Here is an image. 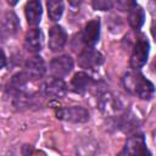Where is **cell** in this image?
Instances as JSON below:
<instances>
[{"mask_svg":"<svg viewBox=\"0 0 156 156\" xmlns=\"http://www.w3.org/2000/svg\"><path fill=\"white\" fill-rule=\"evenodd\" d=\"M67 41V33L61 26H52L49 30V49L51 51H60Z\"/></svg>","mask_w":156,"mask_h":156,"instance_id":"cell-10","label":"cell"},{"mask_svg":"<svg viewBox=\"0 0 156 156\" xmlns=\"http://www.w3.org/2000/svg\"><path fill=\"white\" fill-rule=\"evenodd\" d=\"M151 68H152V71H154V72H156V57H155V60L152 61V65H151Z\"/></svg>","mask_w":156,"mask_h":156,"instance_id":"cell-24","label":"cell"},{"mask_svg":"<svg viewBox=\"0 0 156 156\" xmlns=\"http://www.w3.org/2000/svg\"><path fill=\"white\" fill-rule=\"evenodd\" d=\"M46 7H48L49 18L51 21H58L62 17V13L65 10L63 0H48Z\"/></svg>","mask_w":156,"mask_h":156,"instance_id":"cell-17","label":"cell"},{"mask_svg":"<svg viewBox=\"0 0 156 156\" xmlns=\"http://www.w3.org/2000/svg\"><path fill=\"white\" fill-rule=\"evenodd\" d=\"M41 13H43V9L39 0H29L26 4L24 15H26L27 23L29 26H33V27L38 26L41 20Z\"/></svg>","mask_w":156,"mask_h":156,"instance_id":"cell-12","label":"cell"},{"mask_svg":"<svg viewBox=\"0 0 156 156\" xmlns=\"http://www.w3.org/2000/svg\"><path fill=\"white\" fill-rule=\"evenodd\" d=\"M116 6L119 11L129 12L133 7L136 6V1L135 0H116Z\"/></svg>","mask_w":156,"mask_h":156,"instance_id":"cell-20","label":"cell"},{"mask_svg":"<svg viewBox=\"0 0 156 156\" xmlns=\"http://www.w3.org/2000/svg\"><path fill=\"white\" fill-rule=\"evenodd\" d=\"M24 72L29 76L30 79H39L41 78L46 72V65L45 61L40 56H33L30 57L24 66Z\"/></svg>","mask_w":156,"mask_h":156,"instance_id":"cell-11","label":"cell"},{"mask_svg":"<svg viewBox=\"0 0 156 156\" xmlns=\"http://www.w3.org/2000/svg\"><path fill=\"white\" fill-rule=\"evenodd\" d=\"M116 0H93L91 1V6L94 10H99V11H108L113 7Z\"/></svg>","mask_w":156,"mask_h":156,"instance_id":"cell-19","label":"cell"},{"mask_svg":"<svg viewBox=\"0 0 156 156\" xmlns=\"http://www.w3.org/2000/svg\"><path fill=\"white\" fill-rule=\"evenodd\" d=\"M7 1V4L10 5V6H15L17 2H18V0H6Z\"/></svg>","mask_w":156,"mask_h":156,"instance_id":"cell-23","label":"cell"},{"mask_svg":"<svg viewBox=\"0 0 156 156\" xmlns=\"http://www.w3.org/2000/svg\"><path fill=\"white\" fill-rule=\"evenodd\" d=\"M49 68L54 77H65L72 71L73 60L69 55H60L51 60Z\"/></svg>","mask_w":156,"mask_h":156,"instance_id":"cell-7","label":"cell"},{"mask_svg":"<svg viewBox=\"0 0 156 156\" xmlns=\"http://www.w3.org/2000/svg\"><path fill=\"white\" fill-rule=\"evenodd\" d=\"M151 34H152V38H154V40L156 41V21L152 23V26H151Z\"/></svg>","mask_w":156,"mask_h":156,"instance_id":"cell-21","label":"cell"},{"mask_svg":"<svg viewBox=\"0 0 156 156\" xmlns=\"http://www.w3.org/2000/svg\"><path fill=\"white\" fill-rule=\"evenodd\" d=\"M68 2H69L72 6L77 7V6H79V5L83 2V0H68Z\"/></svg>","mask_w":156,"mask_h":156,"instance_id":"cell-22","label":"cell"},{"mask_svg":"<svg viewBox=\"0 0 156 156\" xmlns=\"http://www.w3.org/2000/svg\"><path fill=\"white\" fill-rule=\"evenodd\" d=\"M56 117L72 123H85L89 121V112L82 106L61 107L56 111Z\"/></svg>","mask_w":156,"mask_h":156,"instance_id":"cell-4","label":"cell"},{"mask_svg":"<svg viewBox=\"0 0 156 156\" xmlns=\"http://www.w3.org/2000/svg\"><path fill=\"white\" fill-rule=\"evenodd\" d=\"M121 154L122 155H133V156L149 154L144 135L143 134H134V135L129 136L128 140L126 141V145H124Z\"/></svg>","mask_w":156,"mask_h":156,"instance_id":"cell-6","label":"cell"},{"mask_svg":"<svg viewBox=\"0 0 156 156\" xmlns=\"http://www.w3.org/2000/svg\"><path fill=\"white\" fill-rule=\"evenodd\" d=\"M154 5H155V7H156V0H154Z\"/></svg>","mask_w":156,"mask_h":156,"instance_id":"cell-25","label":"cell"},{"mask_svg":"<svg viewBox=\"0 0 156 156\" xmlns=\"http://www.w3.org/2000/svg\"><path fill=\"white\" fill-rule=\"evenodd\" d=\"M122 83L128 93L134 94L143 100H150L155 94L154 84L139 73L138 69L127 72L122 78Z\"/></svg>","mask_w":156,"mask_h":156,"instance_id":"cell-1","label":"cell"},{"mask_svg":"<svg viewBox=\"0 0 156 156\" xmlns=\"http://www.w3.org/2000/svg\"><path fill=\"white\" fill-rule=\"evenodd\" d=\"M93 84H94L93 78L85 72L76 73L71 80V88L73 89V91H76L78 94H84L85 91H88L91 88Z\"/></svg>","mask_w":156,"mask_h":156,"instance_id":"cell-14","label":"cell"},{"mask_svg":"<svg viewBox=\"0 0 156 156\" xmlns=\"http://www.w3.org/2000/svg\"><path fill=\"white\" fill-rule=\"evenodd\" d=\"M43 35L39 28H32L26 33L24 37V49L29 52H38L41 50Z\"/></svg>","mask_w":156,"mask_h":156,"instance_id":"cell-13","label":"cell"},{"mask_svg":"<svg viewBox=\"0 0 156 156\" xmlns=\"http://www.w3.org/2000/svg\"><path fill=\"white\" fill-rule=\"evenodd\" d=\"M41 91L50 98H63L67 93V85L60 77H51L43 83Z\"/></svg>","mask_w":156,"mask_h":156,"instance_id":"cell-8","label":"cell"},{"mask_svg":"<svg viewBox=\"0 0 156 156\" xmlns=\"http://www.w3.org/2000/svg\"><path fill=\"white\" fill-rule=\"evenodd\" d=\"M104 62V56L91 46H87L78 55V65L85 69H96Z\"/></svg>","mask_w":156,"mask_h":156,"instance_id":"cell-5","label":"cell"},{"mask_svg":"<svg viewBox=\"0 0 156 156\" xmlns=\"http://www.w3.org/2000/svg\"><path fill=\"white\" fill-rule=\"evenodd\" d=\"M99 37H100V21L99 18H94L85 24L80 34V39L85 46H94L98 43Z\"/></svg>","mask_w":156,"mask_h":156,"instance_id":"cell-9","label":"cell"},{"mask_svg":"<svg viewBox=\"0 0 156 156\" xmlns=\"http://www.w3.org/2000/svg\"><path fill=\"white\" fill-rule=\"evenodd\" d=\"M1 28H2V34L4 35H13V34H16L17 30L20 29L18 17L12 11L5 12L4 16H2Z\"/></svg>","mask_w":156,"mask_h":156,"instance_id":"cell-15","label":"cell"},{"mask_svg":"<svg viewBox=\"0 0 156 156\" xmlns=\"http://www.w3.org/2000/svg\"><path fill=\"white\" fill-rule=\"evenodd\" d=\"M29 80H30V78L26 72L17 73L11 78V80L9 83V89L12 93H16L17 95H20V94H22L24 91V89H26V87H27Z\"/></svg>","mask_w":156,"mask_h":156,"instance_id":"cell-16","label":"cell"},{"mask_svg":"<svg viewBox=\"0 0 156 156\" xmlns=\"http://www.w3.org/2000/svg\"><path fill=\"white\" fill-rule=\"evenodd\" d=\"M149 51H150V44L147 41V38L145 35H140L136 39L132 55H130V61H129L130 67L133 69L141 68L147 61Z\"/></svg>","mask_w":156,"mask_h":156,"instance_id":"cell-2","label":"cell"},{"mask_svg":"<svg viewBox=\"0 0 156 156\" xmlns=\"http://www.w3.org/2000/svg\"><path fill=\"white\" fill-rule=\"evenodd\" d=\"M144 18H145V13L144 10L140 6H135L133 7L129 12H128V23L132 28L134 29H139L143 23H144Z\"/></svg>","mask_w":156,"mask_h":156,"instance_id":"cell-18","label":"cell"},{"mask_svg":"<svg viewBox=\"0 0 156 156\" xmlns=\"http://www.w3.org/2000/svg\"><path fill=\"white\" fill-rule=\"evenodd\" d=\"M98 106L99 110L106 116H117L123 110L121 100L111 91H104L99 95Z\"/></svg>","mask_w":156,"mask_h":156,"instance_id":"cell-3","label":"cell"}]
</instances>
